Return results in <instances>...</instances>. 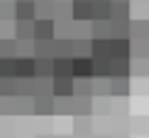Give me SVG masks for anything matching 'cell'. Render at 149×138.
Segmentation results:
<instances>
[{
  "instance_id": "1",
  "label": "cell",
  "mask_w": 149,
  "mask_h": 138,
  "mask_svg": "<svg viewBox=\"0 0 149 138\" xmlns=\"http://www.w3.org/2000/svg\"><path fill=\"white\" fill-rule=\"evenodd\" d=\"M54 37H56V20H51V17L31 20V40H54Z\"/></svg>"
},
{
  "instance_id": "2",
  "label": "cell",
  "mask_w": 149,
  "mask_h": 138,
  "mask_svg": "<svg viewBox=\"0 0 149 138\" xmlns=\"http://www.w3.org/2000/svg\"><path fill=\"white\" fill-rule=\"evenodd\" d=\"M70 76L73 79H93V57H70Z\"/></svg>"
},
{
  "instance_id": "3",
  "label": "cell",
  "mask_w": 149,
  "mask_h": 138,
  "mask_svg": "<svg viewBox=\"0 0 149 138\" xmlns=\"http://www.w3.org/2000/svg\"><path fill=\"white\" fill-rule=\"evenodd\" d=\"M93 0H70V20L73 23H90Z\"/></svg>"
},
{
  "instance_id": "4",
  "label": "cell",
  "mask_w": 149,
  "mask_h": 138,
  "mask_svg": "<svg viewBox=\"0 0 149 138\" xmlns=\"http://www.w3.org/2000/svg\"><path fill=\"white\" fill-rule=\"evenodd\" d=\"M110 59H132L130 57V37H110Z\"/></svg>"
},
{
  "instance_id": "5",
  "label": "cell",
  "mask_w": 149,
  "mask_h": 138,
  "mask_svg": "<svg viewBox=\"0 0 149 138\" xmlns=\"http://www.w3.org/2000/svg\"><path fill=\"white\" fill-rule=\"evenodd\" d=\"M51 96H73V76H51Z\"/></svg>"
},
{
  "instance_id": "6",
  "label": "cell",
  "mask_w": 149,
  "mask_h": 138,
  "mask_svg": "<svg viewBox=\"0 0 149 138\" xmlns=\"http://www.w3.org/2000/svg\"><path fill=\"white\" fill-rule=\"evenodd\" d=\"M107 93L110 96H127L130 93V76H110L107 79Z\"/></svg>"
},
{
  "instance_id": "7",
  "label": "cell",
  "mask_w": 149,
  "mask_h": 138,
  "mask_svg": "<svg viewBox=\"0 0 149 138\" xmlns=\"http://www.w3.org/2000/svg\"><path fill=\"white\" fill-rule=\"evenodd\" d=\"M14 76L17 79L34 76V57H14Z\"/></svg>"
},
{
  "instance_id": "8",
  "label": "cell",
  "mask_w": 149,
  "mask_h": 138,
  "mask_svg": "<svg viewBox=\"0 0 149 138\" xmlns=\"http://www.w3.org/2000/svg\"><path fill=\"white\" fill-rule=\"evenodd\" d=\"M14 20H34V0H14Z\"/></svg>"
},
{
  "instance_id": "9",
  "label": "cell",
  "mask_w": 149,
  "mask_h": 138,
  "mask_svg": "<svg viewBox=\"0 0 149 138\" xmlns=\"http://www.w3.org/2000/svg\"><path fill=\"white\" fill-rule=\"evenodd\" d=\"M51 76H70V57H54L51 59Z\"/></svg>"
},
{
  "instance_id": "10",
  "label": "cell",
  "mask_w": 149,
  "mask_h": 138,
  "mask_svg": "<svg viewBox=\"0 0 149 138\" xmlns=\"http://www.w3.org/2000/svg\"><path fill=\"white\" fill-rule=\"evenodd\" d=\"M51 59L54 57H34V76L51 79Z\"/></svg>"
},
{
  "instance_id": "11",
  "label": "cell",
  "mask_w": 149,
  "mask_h": 138,
  "mask_svg": "<svg viewBox=\"0 0 149 138\" xmlns=\"http://www.w3.org/2000/svg\"><path fill=\"white\" fill-rule=\"evenodd\" d=\"M70 102H73V113H82V116L93 113V96H70Z\"/></svg>"
},
{
  "instance_id": "12",
  "label": "cell",
  "mask_w": 149,
  "mask_h": 138,
  "mask_svg": "<svg viewBox=\"0 0 149 138\" xmlns=\"http://www.w3.org/2000/svg\"><path fill=\"white\" fill-rule=\"evenodd\" d=\"M132 59H110V76H130Z\"/></svg>"
},
{
  "instance_id": "13",
  "label": "cell",
  "mask_w": 149,
  "mask_h": 138,
  "mask_svg": "<svg viewBox=\"0 0 149 138\" xmlns=\"http://www.w3.org/2000/svg\"><path fill=\"white\" fill-rule=\"evenodd\" d=\"M90 20H110V0H93V17Z\"/></svg>"
},
{
  "instance_id": "14",
  "label": "cell",
  "mask_w": 149,
  "mask_h": 138,
  "mask_svg": "<svg viewBox=\"0 0 149 138\" xmlns=\"http://www.w3.org/2000/svg\"><path fill=\"white\" fill-rule=\"evenodd\" d=\"M0 96H17V76H0Z\"/></svg>"
},
{
  "instance_id": "15",
  "label": "cell",
  "mask_w": 149,
  "mask_h": 138,
  "mask_svg": "<svg viewBox=\"0 0 149 138\" xmlns=\"http://www.w3.org/2000/svg\"><path fill=\"white\" fill-rule=\"evenodd\" d=\"M73 96H93V79H73Z\"/></svg>"
},
{
  "instance_id": "16",
  "label": "cell",
  "mask_w": 149,
  "mask_h": 138,
  "mask_svg": "<svg viewBox=\"0 0 149 138\" xmlns=\"http://www.w3.org/2000/svg\"><path fill=\"white\" fill-rule=\"evenodd\" d=\"M0 57H17V40L14 37H0Z\"/></svg>"
},
{
  "instance_id": "17",
  "label": "cell",
  "mask_w": 149,
  "mask_h": 138,
  "mask_svg": "<svg viewBox=\"0 0 149 138\" xmlns=\"http://www.w3.org/2000/svg\"><path fill=\"white\" fill-rule=\"evenodd\" d=\"M0 76H14V57H0Z\"/></svg>"
}]
</instances>
